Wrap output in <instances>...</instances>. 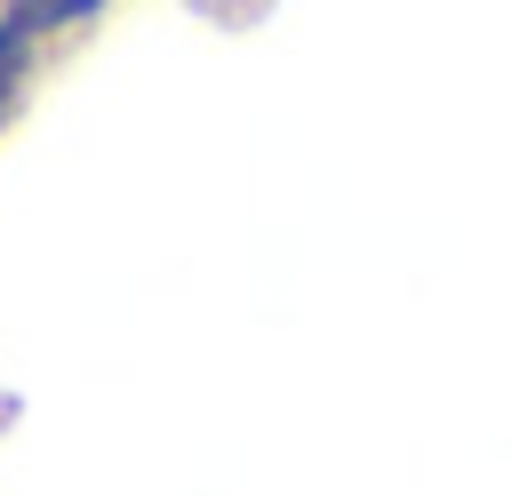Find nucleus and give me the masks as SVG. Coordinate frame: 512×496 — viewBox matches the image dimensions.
<instances>
[{"label":"nucleus","mask_w":512,"mask_h":496,"mask_svg":"<svg viewBox=\"0 0 512 496\" xmlns=\"http://www.w3.org/2000/svg\"><path fill=\"white\" fill-rule=\"evenodd\" d=\"M40 24H48V16H32V8L0 24V104H8V88H16V64H24V32H40Z\"/></svg>","instance_id":"f257e3e1"}]
</instances>
